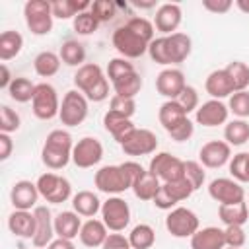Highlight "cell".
<instances>
[{
	"label": "cell",
	"mask_w": 249,
	"mask_h": 249,
	"mask_svg": "<svg viewBox=\"0 0 249 249\" xmlns=\"http://www.w3.org/2000/svg\"><path fill=\"white\" fill-rule=\"evenodd\" d=\"M191 51H193V41L187 33H181V31L156 37L148 47L150 58L161 66L185 62L189 58Z\"/></svg>",
	"instance_id": "obj_1"
},
{
	"label": "cell",
	"mask_w": 249,
	"mask_h": 249,
	"mask_svg": "<svg viewBox=\"0 0 249 249\" xmlns=\"http://www.w3.org/2000/svg\"><path fill=\"white\" fill-rule=\"evenodd\" d=\"M74 86L88 97V101L101 103L109 97V78L103 72V68L95 62H86L76 70Z\"/></svg>",
	"instance_id": "obj_2"
},
{
	"label": "cell",
	"mask_w": 249,
	"mask_h": 249,
	"mask_svg": "<svg viewBox=\"0 0 249 249\" xmlns=\"http://www.w3.org/2000/svg\"><path fill=\"white\" fill-rule=\"evenodd\" d=\"M72 150L74 142L70 132L64 128H54L45 138V144L41 148V161L49 169L58 171L72 161Z\"/></svg>",
	"instance_id": "obj_3"
},
{
	"label": "cell",
	"mask_w": 249,
	"mask_h": 249,
	"mask_svg": "<svg viewBox=\"0 0 249 249\" xmlns=\"http://www.w3.org/2000/svg\"><path fill=\"white\" fill-rule=\"evenodd\" d=\"M93 183L97 191L109 195V196H119L121 193L132 189V177L126 173V169L119 165H103L95 171Z\"/></svg>",
	"instance_id": "obj_4"
},
{
	"label": "cell",
	"mask_w": 249,
	"mask_h": 249,
	"mask_svg": "<svg viewBox=\"0 0 249 249\" xmlns=\"http://www.w3.org/2000/svg\"><path fill=\"white\" fill-rule=\"evenodd\" d=\"M23 18H25V25L27 29L37 35H49L53 31V8L51 2L47 0H27L23 6Z\"/></svg>",
	"instance_id": "obj_5"
},
{
	"label": "cell",
	"mask_w": 249,
	"mask_h": 249,
	"mask_svg": "<svg viewBox=\"0 0 249 249\" xmlns=\"http://www.w3.org/2000/svg\"><path fill=\"white\" fill-rule=\"evenodd\" d=\"M165 230L173 237H179V239L189 237L191 239L200 230V222H198V216L191 208H187V206H175L165 216Z\"/></svg>",
	"instance_id": "obj_6"
},
{
	"label": "cell",
	"mask_w": 249,
	"mask_h": 249,
	"mask_svg": "<svg viewBox=\"0 0 249 249\" xmlns=\"http://www.w3.org/2000/svg\"><path fill=\"white\" fill-rule=\"evenodd\" d=\"M111 41H113V47L117 49V53L128 60L140 58L144 53H148V47H150V43L144 41L140 35H136L126 23L113 31Z\"/></svg>",
	"instance_id": "obj_7"
},
{
	"label": "cell",
	"mask_w": 249,
	"mask_h": 249,
	"mask_svg": "<svg viewBox=\"0 0 249 249\" xmlns=\"http://www.w3.org/2000/svg\"><path fill=\"white\" fill-rule=\"evenodd\" d=\"M88 97L78 91V89H70L64 93L62 101H60V111H58V119L64 126H78L86 121L88 117Z\"/></svg>",
	"instance_id": "obj_8"
},
{
	"label": "cell",
	"mask_w": 249,
	"mask_h": 249,
	"mask_svg": "<svg viewBox=\"0 0 249 249\" xmlns=\"http://www.w3.org/2000/svg\"><path fill=\"white\" fill-rule=\"evenodd\" d=\"M37 189H39V195L47 202H51V204L66 202L72 196V185H70V181L66 177L58 175V173H53V171H47V173L39 175Z\"/></svg>",
	"instance_id": "obj_9"
},
{
	"label": "cell",
	"mask_w": 249,
	"mask_h": 249,
	"mask_svg": "<svg viewBox=\"0 0 249 249\" xmlns=\"http://www.w3.org/2000/svg\"><path fill=\"white\" fill-rule=\"evenodd\" d=\"M31 109H33V115L41 121H51V119L58 117L60 101H58L56 89L47 82L37 84L35 86V95H33V101H31Z\"/></svg>",
	"instance_id": "obj_10"
},
{
	"label": "cell",
	"mask_w": 249,
	"mask_h": 249,
	"mask_svg": "<svg viewBox=\"0 0 249 249\" xmlns=\"http://www.w3.org/2000/svg\"><path fill=\"white\" fill-rule=\"evenodd\" d=\"M148 171L154 173L161 183L177 181L185 177V161L169 152H158L148 165Z\"/></svg>",
	"instance_id": "obj_11"
},
{
	"label": "cell",
	"mask_w": 249,
	"mask_h": 249,
	"mask_svg": "<svg viewBox=\"0 0 249 249\" xmlns=\"http://www.w3.org/2000/svg\"><path fill=\"white\" fill-rule=\"evenodd\" d=\"M101 220L109 231H123L130 224V206L121 196H109L101 204Z\"/></svg>",
	"instance_id": "obj_12"
},
{
	"label": "cell",
	"mask_w": 249,
	"mask_h": 249,
	"mask_svg": "<svg viewBox=\"0 0 249 249\" xmlns=\"http://www.w3.org/2000/svg\"><path fill=\"white\" fill-rule=\"evenodd\" d=\"M103 158V144L95 136H84L74 144L72 163L80 169H89L97 165Z\"/></svg>",
	"instance_id": "obj_13"
},
{
	"label": "cell",
	"mask_w": 249,
	"mask_h": 249,
	"mask_svg": "<svg viewBox=\"0 0 249 249\" xmlns=\"http://www.w3.org/2000/svg\"><path fill=\"white\" fill-rule=\"evenodd\" d=\"M208 195L218 204H235V202L245 200V189L241 187V183H237L231 177L212 179L208 185Z\"/></svg>",
	"instance_id": "obj_14"
},
{
	"label": "cell",
	"mask_w": 249,
	"mask_h": 249,
	"mask_svg": "<svg viewBox=\"0 0 249 249\" xmlns=\"http://www.w3.org/2000/svg\"><path fill=\"white\" fill-rule=\"evenodd\" d=\"M121 148L126 156H150L158 150V138L148 128H134L123 142Z\"/></svg>",
	"instance_id": "obj_15"
},
{
	"label": "cell",
	"mask_w": 249,
	"mask_h": 249,
	"mask_svg": "<svg viewBox=\"0 0 249 249\" xmlns=\"http://www.w3.org/2000/svg\"><path fill=\"white\" fill-rule=\"evenodd\" d=\"M231 160V146L226 140H210L198 150V161L208 169H220Z\"/></svg>",
	"instance_id": "obj_16"
},
{
	"label": "cell",
	"mask_w": 249,
	"mask_h": 249,
	"mask_svg": "<svg viewBox=\"0 0 249 249\" xmlns=\"http://www.w3.org/2000/svg\"><path fill=\"white\" fill-rule=\"evenodd\" d=\"M35 214V235L31 239L35 249H47L54 239V218L47 206H37Z\"/></svg>",
	"instance_id": "obj_17"
},
{
	"label": "cell",
	"mask_w": 249,
	"mask_h": 249,
	"mask_svg": "<svg viewBox=\"0 0 249 249\" xmlns=\"http://www.w3.org/2000/svg\"><path fill=\"white\" fill-rule=\"evenodd\" d=\"M228 117H230V109L220 99H208L202 105H198V109L195 111V121L202 126H208V128L226 124Z\"/></svg>",
	"instance_id": "obj_18"
},
{
	"label": "cell",
	"mask_w": 249,
	"mask_h": 249,
	"mask_svg": "<svg viewBox=\"0 0 249 249\" xmlns=\"http://www.w3.org/2000/svg\"><path fill=\"white\" fill-rule=\"evenodd\" d=\"M39 196L41 195H39L37 183H31L27 179L16 181L10 191V202L14 210H35Z\"/></svg>",
	"instance_id": "obj_19"
},
{
	"label": "cell",
	"mask_w": 249,
	"mask_h": 249,
	"mask_svg": "<svg viewBox=\"0 0 249 249\" xmlns=\"http://www.w3.org/2000/svg\"><path fill=\"white\" fill-rule=\"evenodd\" d=\"M185 74L179 68H163L156 76V89L165 99H177L185 89Z\"/></svg>",
	"instance_id": "obj_20"
},
{
	"label": "cell",
	"mask_w": 249,
	"mask_h": 249,
	"mask_svg": "<svg viewBox=\"0 0 249 249\" xmlns=\"http://www.w3.org/2000/svg\"><path fill=\"white\" fill-rule=\"evenodd\" d=\"M183 19V12L179 4L173 2H165L161 6H158L156 16H154V27L158 31H161L163 35H171L177 33V27L181 25Z\"/></svg>",
	"instance_id": "obj_21"
},
{
	"label": "cell",
	"mask_w": 249,
	"mask_h": 249,
	"mask_svg": "<svg viewBox=\"0 0 249 249\" xmlns=\"http://www.w3.org/2000/svg\"><path fill=\"white\" fill-rule=\"evenodd\" d=\"M8 230L19 239H33L35 235V214L31 210H14L8 216Z\"/></svg>",
	"instance_id": "obj_22"
},
{
	"label": "cell",
	"mask_w": 249,
	"mask_h": 249,
	"mask_svg": "<svg viewBox=\"0 0 249 249\" xmlns=\"http://www.w3.org/2000/svg\"><path fill=\"white\" fill-rule=\"evenodd\" d=\"M109 235V230L107 226L103 224V220H97V218H89L82 224V230H80V241L84 247H101L105 243Z\"/></svg>",
	"instance_id": "obj_23"
},
{
	"label": "cell",
	"mask_w": 249,
	"mask_h": 249,
	"mask_svg": "<svg viewBox=\"0 0 249 249\" xmlns=\"http://www.w3.org/2000/svg\"><path fill=\"white\" fill-rule=\"evenodd\" d=\"M204 89L206 93L212 97V99H224V97H230L233 93V86H231V80L228 76V72L224 68L220 70H212L208 76H206V82H204Z\"/></svg>",
	"instance_id": "obj_24"
},
{
	"label": "cell",
	"mask_w": 249,
	"mask_h": 249,
	"mask_svg": "<svg viewBox=\"0 0 249 249\" xmlns=\"http://www.w3.org/2000/svg\"><path fill=\"white\" fill-rule=\"evenodd\" d=\"M82 218L74 210H62L54 216V233L62 239H74L80 235L82 230Z\"/></svg>",
	"instance_id": "obj_25"
},
{
	"label": "cell",
	"mask_w": 249,
	"mask_h": 249,
	"mask_svg": "<svg viewBox=\"0 0 249 249\" xmlns=\"http://www.w3.org/2000/svg\"><path fill=\"white\" fill-rule=\"evenodd\" d=\"M224 247H226L224 230L216 226L202 228L191 237V249H224Z\"/></svg>",
	"instance_id": "obj_26"
},
{
	"label": "cell",
	"mask_w": 249,
	"mask_h": 249,
	"mask_svg": "<svg viewBox=\"0 0 249 249\" xmlns=\"http://www.w3.org/2000/svg\"><path fill=\"white\" fill-rule=\"evenodd\" d=\"M185 119H189V115L185 113V109L179 105L177 99H167L160 105L158 111V121L160 124L165 128V132H171L175 126H179Z\"/></svg>",
	"instance_id": "obj_27"
},
{
	"label": "cell",
	"mask_w": 249,
	"mask_h": 249,
	"mask_svg": "<svg viewBox=\"0 0 249 249\" xmlns=\"http://www.w3.org/2000/svg\"><path fill=\"white\" fill-rule=\"evenodd\" d=\"M103 126H105V130H107L119 144L136 128L134 123H132V119L121 117V115H117V113H113V111H107V113L103 115Z\"/></svg>",
	"instance_id": "obj_28"
},
{
	"label": "cell",
	"mask_w": 249,
	"mask_h": 249,
	"mask_svg": "<svg viewBox=\"0 0 249 249\" xmlns=\"http://www.w3.org/2000/svg\"><path fill=\"white\" fill-rule=\"evenodd\" d=\"M101 200L93 191H78L72 196V210L84 218H93L97 212H101Z\"/></svg>",
	"instance_id": "obj_29"
},
{
	"label": "cell",
	"mask_w": 249,
	"mask_h": 249,
	"mask_svg": "<svg viewBox=\"0 0 249 249\" xmlns=\"http://www.w3.org/2000/svg\"><path fill=\"white\" fill-rule=\"evenodd\" d=\"M160 187H161V181H160L154 173H150L148 169H144V171L134 179V183H132V193H134V196L140 198V200H154V196L158 195Z\"/></svg>",
	"instance_id": "obj_30"
},
{
	"label": "cell",
	"mask_w": 249,
	"mask_h": 249,
	"mask_svg": "<svg viewBox=\"0 0 249 249\" xmlns=\"http://www.w3.org/2000/svg\"><path fill=\"white\" fill-rule=\"evenodd\" d=\"M218 218L222 220L224 226H245L249 220V206L245 200L235 204H220Z\"/></svg>",
	"instance_id": "obj_31"
},
{
	"label": "cell",
	"mask_w": 249,
	"mask_h": 249,
	"mask_svg": "<svg viewBox=\"0 0 249 249\" xmlns=\"http://www.w3.org/2000/svg\"><path fill=\"white\" fill-rule=\"evenodd\" d=\"M23 49V37L21 33L14 31V29H8V31H2L0 35V60L2 62H8L10 58H16Z\"/></svg>",
	"instance_id": "obj_32"
},
{
	"label": "cell",
	"mask_w": 249,
	"mask_h": 249,
	"mask_svg": "<svg viewBox=\"0 0 249 249\" xmlns=\"http://www.w3.org/2000/svg\"><path fill=\"white\" fill-rule=\"evenodd\" d=\"M51 8H53L54 18H58V19H70L72 18L74 19L78 14L89 10L91 2H88V0H82V2H78V0H54V2H51Z\"/></svg>",
	"instance_id": "obj_33"
},
{
	"label": "cell",
	"mask_w": 249,
	"mask_h": 249,
	"mask_svg": "<svg viewBox=\"0 0 249 249\" xmlns=\"http://www.w3.org/2000/svg\"><path fill=\"white\" fill-rule=\"evenodd\" d=\"M60 56L53 51H41L33 60V70L41 78H51L60 70Z\"/></svg>",
	"instance_id": "obj_34"
},
{
	"label": "cell",
	"mask_w": 249,
	"mask_h": 249,
	"mask_svg": "<svg viewBox=\"0 0 249 249\" xmlns=\"http://www.w3.org/2000/svg\"><path fill=\"white\" fill-rule=\"evenodd\" d=\"M58 56L60 60L66 64V66H84L86 64V49L82 43H78L76 39H68L60 45V51H58Z\"/></svg>",
	"instance_id": "obj_35"
},
{
	"label": "cell",
	"mask_w": 249,
	"mask_h": 249,
	"mask_svg": "<svg viewBox=\"0 0 249 249\" xmlns=\"http://www.w3.org/2000/svg\"><path fill=\"white\" fill-rule=\"evenodd\" d=\"M224 140L230 146H243L249 140V123L245 119L228 121L224 126Z\"/></svg>",
	"instance_id": "obj_36"
},
{
	"label": "cell",
	"mask_w": 249,
	"mask_h": 249,
	"mask_svg": "<svg viewBox=\"0 0 249 249\" xmlns=\"http://www.w3.org/2000/svg\"><path fill=\"white\" fill-rule=\"evenodd\" d=\"M111 86H113V89H115V95L134 99V97L140 93V89H142V78H140V74L134 70V72H130V74H126V76H123V78H119V80L113 82Z\"/></svg>",
	"instance_id": "obj_37"
},
{
	"label": "cell",
	"mask_w": 249,
	"mask_h": 249,
	"mask_svg": "<svg viewBox=\"0 0 249 249\" xmlns=\"http://www.w3.org/2000/svg\"><path fill=\"white\" fill-rule=\"evenodd\" d=\"M35 86H37V84H33L29 78L18 76V78H14V82L10 84L8 93H10V97H12L14 101H18V103H27V101H33Z\"/></svg>",
	"instance_id": "obj_38"
},
{
	"label": "cell",
	"mask_w": 249,
	"mask_h": 249,
	"mask_svg": "<svg viewBox=\"0 0 249 249\" xmlns=\"http://www.w3.org/2000/svg\"><path fill=\"white\" fill-rule=\"evenodd\" d=\"M128 241L132 249H150L156 243V231L150 224H138L130 230Z\"/></svg>",
	"instance_id": "obj_39"
},
{
	"label": "cell",
	"mask_w": 249,
	"mask_h": 249,
	"mask_svg": "<svg viewBox=\"0 0 249 249\" xmlns=\"http://www.w3.org/2000/svg\"><path fill=\"white\" fill-rule=\"evenodd\" d=\"M231 80L233 86V93L235 91H245L249 88V66L241 60H233L224 68Z\"/></svg>",
	"instance_id": "obj_40"
},
{
	"label": "cell",
	"mask_w": 249,
	"mask_h": 249,
	"mask_svg": "<svg viewBox=\"0 0 249 249\" xmlns=\"http://www.w3.org/2000/svg\"><path fill=\"white\" fill-rule=\"evenodd\" d=\"M228 169L231 179H235L237 183H249V152H239L231 156Z\"/></svg>",
	"instance_id": "obj_41"
},
{
	"label": "cell",
	"mask_w": 249,
	"mask_h": 249,
	"mask_svg": "<svg viewBox=\"0 0 249 249\" xmlns=\"http://www.w3.org/2000/svg\"><path fill=\"white\" fill-rule=\"evenodd\" d=\"M161 187L167 191V195L179 204V202H183V200H187L193 193H195V189H193V185L183 177V179H177V181H169V183H161Z\"/></svg>",
	"instance_id": "obj_42"
},
{
	"label": "cell",
	"mask_w": 249,
	"mask_h": 249,
	"mask_svg": "<svg viewBox=\"0 0 249 249\" xmlns=\"http://www.w3.org/2000/svg\"><path fill=\"white\" fill-rule=\"evenodd\" d=\"M72 27H74V31H76L78 35H91V33L97 31L99 21H97V18H95L89 10H86V12L78 14V16L72 19Z\"/></svg>",
	"instance_id": "obj_43"
},
{
	"label": "cell",
	"mask_w": 249,
	"mask_h": 249,
	"mask_svg": "<svg viewBox=\"0 0 249 249\" xmlns=\"http://www.w3.org/2000/svg\"><path fill=\"white\" fill-rule=\"evenodd\" d=\"M130 72H134V64L128 58L117 56V58H111L109 64H107V78H109L111 84L117 82L119 78L126 76V74H130Z\"/></svg>",
	"instance_id": "obj_44"
},
{
	"label": "cell",
	"mask_w": 249,
	"mask_h": 249,
	"mask_svg": "<svg viewBox=\"0 0 249 249\" xmlns=\"http://www.w3.org/2000/svg\"><path fill=\"white\" fill-rule=\"evenodd\" d=\"M126 25H128L136 35H140L144 41H148V43H152V41L156 39V27H154V23H152L150 19H146V18L134 16V18H130V19L126 21Z\"/></svg>",
	"instance_id": "obj_45"
},
{
	"label": "cell",
	"mask_w": 249,
	"mask_h": 249,
	"mask_svg": "<svg viewBox=\"0 0 249 249\" xmlns=\"http://www.w3.org/2000/svg\"><path fill=\"white\" fill-rule=\"evenodd\" d=\"M228 109L237 117V119H247L249 117V91H235L230 95Z\"/></svg>",
	"instance_id": "obj_46"
},
{
	"label": "cell",
	"mask_w": 249,
	"mask_h": 249,
	"mask_svg": "<svg viewBox=\"0 0 249 249\" xmlns=\"http://www.w3.org/2000/svg\"><path fill=\"white\" fill-rule=\"evenodd\" d=\"M185 179L193 185L195 191H198V189L204 185V181H206L204 165H202L200 161H193V160L185 161Z\"/></svg>",
	"instance_id": "obj_47"
},
{
	"label": "cell",
	"mask_w": 249,
	"mask_h": 249,
	"mask_svg": "<svg viewBox=\"0 0 249 249\" xmlns=\"http://www.w3.org/2000/svg\"><path fill=\"white\" fill-rule=\"evenodd\" d=\"M21 126V119L19 115L10 107V105H2L0 107V132L12 134Z\"/></svg>",
	"instance_id": "obj_48"
},
{
	"label": "cell",
	"mask_w": 249,
	"mask_h": 249,
	"mask_svg": "<svg viewBox=\"0 0 249 249\" xmlns=\"http://www.w3.org/2000/svg\"><path fill=\"white\" fill-rule=\"evenodd\" d=\"M89 12L97 18L99 23H105V21H111L117 16V4L111 2V0H95V2H91Z\"/></svg>",
	"instance_id": "obj_49"
},
{
	"label": "cell",
	"mask_w": 249,
	"mask_h": 249,
	"mask_svg": "<svg viewBox=\"0 0 249 249\" xmlns=\"http://www.w3.org/2000/svg\"><path fill=\"white\" fill-rule=\"evenodd\" d=\"M109 111L121 115V117H126V119H132V115L136 113V101L130 99V97H121V95H113L111 101H109Z\"/></svg>",
	"instance_id": "obj_50"
},
{
	"label": "cell",
	"mask_w": 249,
	"mask_h": 249,
	"mask_svg": "<svg viewBox=\"0 0 249 249\" xmlns=\"http://www.w3.org/2000/svg\"><path fill=\"white\" fill-rule=\"evenodd\" d=\"M224 237H226V247H233V249H243L247 241V233L243 226H226Z\"/></svg>",
	"instance_id": "obj_51"
},
{
	"label": "cell",
	"mask_w": 249,
	"mask_h": 249,
	"mask_svg": "<svg viewBox=\"0 0 249 249\" xmlns=\"http://www.w3.org/2000/svg\"><path fill=\"white\" fill-rule=\"evenodd\" d=\"M179 105L185 109V113H193L198 109V91L193 88V86H185V89L181 91V95L177 97Z\"/></svg>",
	"instance_id": "obj_52"
},
{
	"label": "cell",
	"mask_w": 249,
	"mask_h": 249,
	"mask_svg": "<svg viewBox=\"0 0 249 249\" xmlns=\"http://www.w3.org/2000/svg\"><path fill=\"white\" fill-rule=\"evenodd\" d=\"M175 142H187L193 134H195V123L191 119H185L179 126H175L171 132H167Z\"/></svg>",
	"instance_id": "obj_53"
},
{
	"label": "cell",
	"mask_w": 249,
	"mask_h": 249,
	"mask_svg": "<svg viewBox=\"0 0 249 249\" xmlns=\"http://www.w3.org/2000/svg\"><path fill=\"white\" fill-rule=\"evenodd\" d=\"M101 249H130V241L128 237H124L123 233L119 231H113L107 235L105 243L101 245Z\"/></svg>",
	"instance_id": "obj_54"
},
{
	"label": "cell",
	"mask_w": 249,
	"mask_h": 249,
	"mask_svg": "<svg viewBox=\"0 0 249 249\" xmlns=\"http://www.w3.org/2000/svg\"><path fill=\"white\" fill-rule=\"evenodd\" d=\"M152 202H154V206H156V208H160V210H167V212H169V210H173V208L177 206V202L167 195V191H165L163 187H160V191H158V195L154 196V200H152Z\"/></svg>",
	"instance_id": "obj_55"
},
{
	"label": "cell",
	"mask_w": 249,
	"mask_h": 249,
	"mask_svg": "<svg viewBox=\"0 0 249 249\" xmlns=\"http://www.w3.org/2000/svg\"><path fill=\"white\" fill-rule=\"evenodd\" d=\"M233 6L231 0H202V8L212 14H226Z\"/></svg>",
	"instance_id": "obj_56"
},
{
	"label": "cell",
	"mask_w": 249,
	"mask_h": 249,
	"mask_svg": "<svg viewBox=\"0 0 249 249\" xmlns=\"http://www.w3.org/2000/svg\"><path fill=\"white\" fill-rule=\"evenodd\" d=\"M12 150H14V140L10 134L6 132H0V160L6 161L10 156H12Z\"/></svg>",
	"instance_id": "obj_57"
},
{
	"label": "cell",
	"mask_w": 249,
	"mask_h": 249,
	"mask_svg": "<svg viewBox=\"0 0 249 249\" xmlns=\"http://www.w3.org/2000/svg\"><path fill=\"white\" fill-rule=\"evenodd\" d=\"M0 72H2V76H0V88H2V89H8V88H10V84L14 82V78H12L10 68H8V64H6V62H2V64H0Z\"/></svg>",
	"instance_id": "obj_58"
},
{
	"label": "cell",
	"mask_w": 249,
	"mask_h": 249,
	"mask_svg": "<svg viewBox=\"0 0 249 249\" xmlns=\"http://www.w3.org/2000/svg\"><path fill=\"white\" fill-rule=\"evenodd\" d=\"M47 249H76L72 239H62V237H54L53 243L47 247Z\"/></svg>",
	"instance_id": "obj_59"
},
{
	"label": "cell",
	"mask_w": 249,
	"mask_h": 249,
	"mask_svg": "<svg viewBox=\"0 0 249 249\" xmlns=\"http://www.w3.org/2000/svg\"><path fill=\"white\" fill-rule=\"evenodd\" d=\"M233 4H235V8H237L239 12H243V14H249V0H235Z\"/></svg>",
	"instance_id": "obj_60"
},
{
	"label": "cell",
	"mask_w": 249,
	"mask_h": 249,
	"mask_svg": "<svg viewBox=\"0 0 249 249\" xmlns=\"http://www.w3.org/2000/svg\"><path fill=\"white\" fill-rule=\"evenodd\" d=\"M132 6L142 8V10H150V8H156V2H154V0H150V2H138V0H134Z\"/></svg>",
	"instance_id": "obj_61"
},
{
	"label": "cell",
	"mask_w": 249,
	"mask_h": 249,
	"mask_svg": "<svg viewBox=\"0 0 249 249\" xmlns=\"http://www.w3.org/2000/svg\"><path fill=\"white\" fill-rule=\"evenodd\" d=\"M224 249H233V247H224Z\"/></svg>",
	"instance_id": "obj_62"
},
{
	"label": "cell",
	"mask_w": 249,
	"mask_h": 249,
	"mask_svg": "<svg viewBox=\"0 0 249 249\" xmlns=\"http://www.w3.org/2000/svg\"><path fill=\"white\" fill-rule=\"evenodd\" d=\"M247 206H249V200H247Z\"/></svg>",
	"instance_id": "obj_63"
},
{
	"label": "cell",
	"mask_w": 249,
	"mask_h": 249,
	"mask_svg": "<svg viewBox=\"0 0 249 249\" xmlns=\"http://www.w3.org/2000/svg\"><path fill=\"white\" fill-rule=\"evenodd\" d=\"M130 249H132V247H130Z\"/></svg>",
	"instance_id": "obj_64"
}]
</instances>
